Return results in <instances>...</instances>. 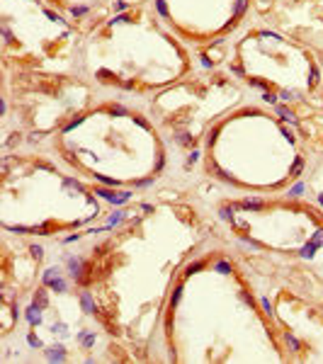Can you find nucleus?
<instances>
[{
  "label": "nucleus",
  "mask_w": 323,
  "mask_h": 364,
  "mask_svg": "<svg viewBox=\"0 0 323 364\" xmlns=\"http://www.w3.org/2000/svg\"><path fill=\"white\" fill-rule=\"evenodd\" d=\"M226 231L197 202L158 195L137 204L73 267L100 326L132 362H161L158 336L173 282L192 257Z\"/></svg>",
  "instance_id": "obj_1"
},
{
  "label": "nucleus",
  "mask_w": 323,
  "mask_h": 364,
  "mask_svg": "<svg viewBox=\"0 0 323 364\" xmlns=\"http://www.w3.org/2000/svg\"><path fill=\"white\" fill-rule=\"evenodd\" d=\"M170 364H290L240 248L211 240L173 282L158 336Z\"/></svg>",
  "instance_id": "obj_2"
},
{
  "label": "nucleus",
  "mask_w": 323,
  "mask_h": 364,
  "mask_svg": "<svg viewBox=\"0 0 323 364\" xmlns=\"http://www.w3.org/2000/svg\"><path fill=\"white\" fill-rule=\"evenodd\" d=\"M58 161L83 180L110 190L149 187L166 173L168 146L151 114L102 100L51 139Z\"/></svg>",
  "instance_id": "obj_3"
},
{
  "label": "nucleus",
  "mask_w": 323,
  "mask_h": 364,
  "mask_svg": "<svg viewBox=\"0 0 323 364\" xmlns=\"http://www.w3.org/2000/svg\"><path fill=\"white\" fill-rule=\"evenodd\" d=\"M78 63L90 83L129 95H156L192 73V54L156 15L154 5L129 3L83 34Z\"/></svg>",
  "instance_id": "obj_4"
},
{
  "label": "nucleus",
  "mask_w": 323,
  "mask_h": 364,
  "mask_svg": "<svg viewBox=\"0 0 323 364\" xmlns=\"http://www.w3.org/2000/svg\"><path fill=\"white\" fill-rule=\"evenodd\" d=\"M202 170L209 180L243 195H277L302 178L307 144L290 117L243 102L207 134Z\"/></svg>",
  "instance_id": "obj_5"
},
{
  "label": "nucleus",
  "mask_w": 323,
  "mask_h": 364,
  "mask_svg": "<svg viewBox=\"0 0 323 364\" xmlns=\"http://www.w3.org/2000/svg\"><path fill=\"white\" fill-rule=\"evenodd\" d=\"M107 214L92 182L39 154H5L0 163V228L34 240L83 231Z\"/></svg>",
  "instance_id": "obj_6"
},
{
  "label": "nucleus",
  "mask_w": 323,
  "mask_h": 364,
  "mask_svg": "<svg viewBox=\"0 0 323 364\" xmlns=\"http://www.w3.org/2000/svg\"><path fill=\"white\" fill-rule=\"evenodd\" d=\"M214 216L238 248L304 265L323 260V209L307 195L221 197Z\"/></svg>",
  "instance_id": "obj_7"
},
{
  "label": "nucleus",
  "mask_w": 323,
  "mask_h": 364,
  "mask_svg": "<svg viewBox=\"0 0 323 364\" xmlns=\"http://www.w3.org/2000/svg\"><path fill=\"white\" fill-rule=\"evenodd\" d=\"M44 272L22 309L20 333L27 350L44 362H92L105 357L110 336L73 277Z\"/></svg>",
  "instance_id": "obj_8"
},
{
  "label": "nucleus",
  "mask_w": 323,
  "mask_h": 364,
  "mask_svg": "<svg viewBox=\"0 0 323 364\" xmlns=\"http://www.w3.org/2000/svg\"><path fill=\"white\" fill-rule=\"evenodd\" d=\"M226 70L268 102H309L323 87V63L311 46L272 25H253L233 42Z\"/></svg>",
  "instance_id": "obj_9"
},
{
  "label": "nucleus",
  "mask_w": 323,
  "mask_h": 364,
  "mask_svg": "<svg viewBox=\"0 0 323 364\" xmlns=\"http://www.w3.org/2000/svg\"><path fill=\"white\" fill-rule=\"evenodd\" d=\"M277 328L290 364H323V284L304 262L240 248Z\"/></svg>",
  "instance_id": "obj_10"
},
{
  "label": "nucleus",
  "mask_w": 323,
  "mask_h": 364,
  "mask_svg": "<svg viewBox=\"0 0 323 364\" xmlns=\"http://www.w3.org/2000/svg\"><path fill=\"white\" fill-rule=\"evenodd\" d=\"M243 102L245 85L228 70H202L151 95L149 114L183 154H197L214 124Z\"/></svg>",
  "instance_id": "obj_11"
},
{
  "label": "nucleus",
  "mask_w": 323,
  "mask_h": 364,
  "mask_svg": "<svg viewBox=\"0 0 323 364\" xmlns=\"http://www.w3.org/2000/svg\"><path fill=\"white\" fill-rule=\"evenodd\" d=\"M95 102V83L70 70H3L5 114L37 141L54 139Z\"/></svg>",
  "instance_id": "obj_12"
},
{
  "label": "nucleus",
  "mask_w": 323,
  "mask_h": 364,
  "mask_svg": "<svg viewBox=\"0 0 323 364\" xmlns=\"http://www.w3.org/2000/svg\"><path fill=\"white\" fill-rule=\"evenodd\" d=\"M83 32L49 0H0L3 70H70Z\"/></svg>",
  "instance_id": "obj_13"
},
{
  "label": "nucleus",
  "mask_w": 323,
  "mask_h": 364,
  "mask_svg": "<svg viewBox=\"0 0 323 364\" xmlns=\"http://www.w3.org/2000/svg\"><path fill=\"white\" fill-rule=\"evenodd\" d=\"M151 5L175 37L207 49L238 32L253 0H151Z\"/></svg>",
  "instance_id": "obj_14"
},
{
  "label": "nucleus",
  "mask_w": 323,
  "mask_h": 364,
  "mask_svg": "<svg viewBox=\"0 0 323 364\" xmlns=\"http://www.w3.org/2000/svg\"><path fill=\"white\" fill-rule=\"evenodd\" d=\"M46 272L44 245L34 238L3 233L0 240V296L22 304L29 299Z\"/></svg>",
  "instance_id": "obj_15"
},
{
  "label": "nucleus",
  "mask_w": 323,
  "mask_h": 364,
  "mask_svg": "<svg viewBox=\"0 0 323 364\" xmlns=\"http://www.w3.org/2000/svg\"><path fill=\"white\" fill-rule=\"evenodd\" d=\"M263 17L323 56V0H268Z\"/></svg>",
  "instance_id": "obj_16"
},
{
  "label": "nucleus",
  "mask_w": 323,
  "mask_h": 364,
  "mask_svg": "<svg viewBox=\"0 0 323 364\" xmlns=\"http://www.w3.org/2000/svg\"><path fill=\"white\" fill-rule=\"evenodd\" d=\"M49 3L61 10L83 34L115 10V0H49Z\"/></svg>",
  "instance_id": "obj_17"
},
{
  "label": "nucleus",
  "mask_w": 323,
  "mask_h": 364,
  "mask_svg": "<svg viewBox=\"0 0 323 364\" xmlns=\"http://www.w3.org/2000/svg\"><path fill=\"white\" fill-rule=\"evenodd\" d=\"M299 180H302L304 195L323 209V151L307 149V166Z\"/></svg>",
  "instance_id": "obj_18"
},
{
  "label": "nucleus",
  "mask_w": 323,
  "mask_h": 364,
  "mask_svg": "<svg viewBox=\"0 0 323 364\" xmlns=\"http://www.w3.org/2000/svg\"><path fill=\"white\" fill-rule=\"evenodd\" d=\"M321 95H323V87H321Z\"/></svg>",
  "instance_id": "obj_19"
},
{
  "label": "nucleus",
  "mask_w": 323,
  "mask_h": 364,
  "mask_svg": "<svg viewBox=\"0 0 323 364\" xmlns=\"http://www.w3.org/2000/svg\"><path fill=\"white\" fill-rule=\"evenodd\" d=\"M321 63H323V56H321Z\"/></svg>",
  "instance_id": "obj_20"
}]
</instances>
